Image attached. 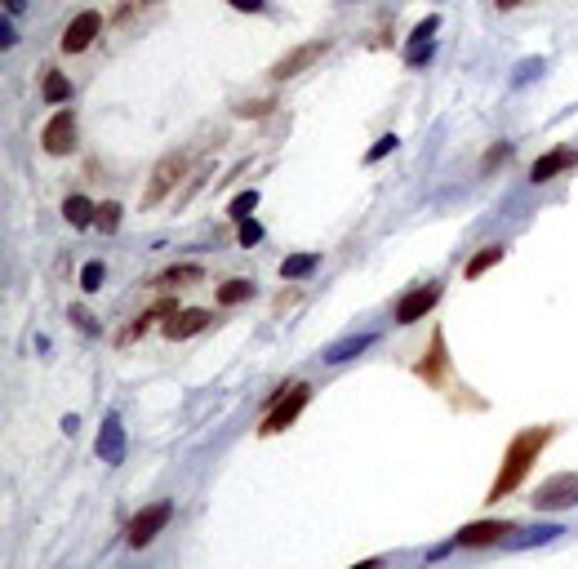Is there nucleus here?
Wrapping results in <instances>:
<instances>
[{"label": "nucleus", "instance_id": "obj_25", "mask_svg": "<svg viewBox=\"0 0 578 569\" xmlns=\"http://www.w3.org/2000/svg\"><path fill=\"white\" fill-rule=\"evenodd\" d=\"M254 209H258V191H240V196L231 200V218H240V222H245Z\"/></svg>", "mask_w": 578, "mask_h": 569}, {"label": "nucleus", "instance_id": "obj_3", "mask_svg": "<svg viewBox=\"0 0 578 569\" xmlns=\"http://www.w3.org/2000/svg\"><path fill=\"white\" fill-rule=\"evenodd\" d=\"M187 165H191V156L187 152H174V156H165L156 169H152V178H147V191H143V209H156L174 187H178V178L187 174Z\"/></svg>", "mask_w": 578, "mask_h": 569}, {"label": "nucleus", "instance_id": "obj_29", "mask_svg": "<svg viewBox=\"0 0 578 569\" xmlns=\"http://www.w3.org/2000/svg\"><path fill=\"white\" fill-rule=\"evenodd\" d=\"M432 32H436V19H423V23L414 27V36H410V45H423V41H432Z\"/></svg>", "mask_w": 578, "mask_h": 569}, {"label": "nucleus", "instance_id": "obj_1", "mask_svg": "<svg viewBox=\"0 0 578 569\" xmlns=\"http://www.w3.org/2000/svg\"><path fill=\"white\" fill-rule=\"evenodd\" d=\"M551 436H556V427H525V432L512 436V445H507V454H503V463H498V476H494V485H489V503H503L507 494H516V485L529 476L534 458L551 445Z\"/></svg>", "mask_w": 578, "mask_h": 569}, {"label": "nucleus", "instance_id": "obj_20", "mask_svg": "<svg viewBox=\"0 0 578 569\" xmlns=\"http://www.w3.org/2000/svg\"><path fill=\"white\" fill-rule=\"evenodd\" d=\"M245 299H254V284H249V280H223V284H218V303H223V308L245 303Z\"/></svg>", "mask_w": 578, "mask_h": 569}, {"label": "nucleus", "instance_id": "obj_22", "mask_svg": "<svg viewBox=\"0 0 578 569\" xmlns=\"http://www.w3.org/2000/svg\"><path fill=\"white\" fill-rule=\"evenodd\" d=\"M121 214H125V209H121L116 200H107V205H98V222H94V227H103V231H116V227H121Z\"/></svg>", "mask_w": 578, "mask_h": 569}, {"label": "nucleus", "instance_id": "obj_16", "mask_svg": "<svg viewBox=\"0 0 578 569\" xmlns=\"http://www.w3.org/2000/svg\"><path fill=\"white\" fill-rule=\"evenodd\" d=\"M445 365H449V361H445V334H436L432 347H427V361L418 365V374H423L427 383H445Z\"/></svg>", "mask_w": 578, "mask_h": 569}, {"label": "nucleus", "instance_id": "obj_2", "mask_svg": "<svg viewBox=\"0 0 578 569\" xmlns=\"http://www.w3.org/2000/svg\"><path fill=\"white\" fill-rule=\"evenodd\" d=\"M308 401H312V387L308 383H289L276 401H271V409L262 414V423H258V432L262 436H276V432H285L289 423H294L303 409H308Z\"/></svg>", "mask_w": 578, "mask_h": 569}, {"label": "nucleus", "instance_id": "obj_10", "mask_svg": "<svg viewBox=\"0 0 578 569\" xmlns=\"http://www.w3.org/2000/svg\"><path fill=\"white\" fill-rule=\"evenodd\" d=\"M436 303H441V284H418L414 294H405V299L396 303V321H401V325H414V321H423Z\"/></svg>", "mask_w": 578, "mask_h": 569}, {"label": "nucleus", "instance_id": "obj_19", "mask_svg": "<svg viewBox=\"0 0 578 569\" xmlns=\"http://www.w3.org/2000/svg\"><path fill=\"white\" fill-rule=\"evenodd\" d=\"M316 262H321L316 253H294V258H285V262H280V276H285V280L312 276V271H316Z\"/></svg>", "mask_w": 578, "mask_h": 569}, {"label": "nucleus", "instance_id": "obj_35", "mask_svg": "<svg viewBox=\"0 0 578 569\" xmlns=\"http://www.w3.org/2000/svg\"><path fill=\"white\" fill-rule=\"evenodd\" d=\"M494 5H498V10H516V5H520V0H494Z\"/></svg>", "mask_w": 578, "mask_h": 569}, {"label": "nucleus", "instance_id": "obj_30", "mask_svg": "<svg viewBox=\"0 0 578 569\" xmlns=\"http://www.w3.org/2000/svg\"><path fill=\"white\" fill-rule=\"evenodd\" d=\"M143 5H152V0H121V10H116V19L125 23V19H129V14H138Z\"/></svg>", "mask_w": 578, "mask_h": 569}, {"label": "nucleus", "instance_id": "obj_6", "mask_svg": "<svg viewBox=\"0 0 578 569\" xmlns=\"http://www.w3.org/2000/svg\"><path fill=\"white\" fill-rule=\"evenodd\" d=\"M41 143H45V152H50V156H72V152H76V143H81V125H76V112H59V116H54V121L45 125Z\"/></svg>", "mask_w": 578, "mask_h": 569}, {"label": "nucleus", "instance_id": "obj_8", "mask_svg": "<svg viewBox=\"0 0 578 569\" xmlns=\"http://www.w3.org/2000/svg\"><path fill=\"white\" fill-rule=\"evenodd\" d=\"M507 534H516L512 520H472V525H463L454 534V542L458 547H489V542H503Z\"/></svg>", "mask_w": 578, "mask_h": 569}, {"label": "nucleus", "instance_id": "obj_32", "mask_svg": "<svg viewBox=\"0 0 578 569\" xmlns=\"http://www.w3.org/2000/svg\"><path fill=\"white\" fill-rule=\"evenodd\" d=\"M231 5H236L240 14H258V10H262V0H231Z\"/></svg>", "mask_w": 578, "mask_h": 569}, {"label": "nucleus", "instance_id": "obj_18", "mask_svg": "<svg viewBox=\"0 0 578 569\" xmlns=\"http://www.w3.org/2000/svg\"><path fill=\"white\" fill-rule=\"evenodd\" d=\"M503 262V245H489V249H480V253H472L467 258V267H463V276L467 280H476V276H485L489 267H498Z\"/></svg>", "mask_w": 578, "mask_h": 569}, {"label": "nucleus", "instance_id": "obj_11", "mask_svg": "<svg viewBox=\"0 0 578 569\" xmlns=\"http://www.w3.org/2000/svg\"><path fill=\"white\" fill-rule=\"evenodd\" d=\"M94 454L103 458V463H125V427H121V418L116 414H107L103 418V432H98V445H94Z\"/></svg>", "mask_w": 578, "mask_h": 569}, {"label": "nucleus", "instance_id": "obj_24", "mask_svg": "<svg viewBox=\"0 0 578 569\" xmlns=\"http://www.w3.org/2000/svg\"><path fill=\"white\" fill-rule=\"evenodd\" d=\"M396 143H401L396 134H383V138H379V143H374V147L365 152V165H374V160H383V156H392V152H396Z\"/></svg>", "mask_w": 578, "mask_h": 569}, {"label": "nucleus", "instance_id": "obj_7", "mask_svg": "<svg viewBox=\"0 0 578 569\" xmlns=\"http://www.w3.org/2000/svg\"><path fill=\"white\" fill-rule=\"evenodd\" d=\"M98 32H103V14L85 10V14H76V19L67 23V32H63V50H67V54H85V50L98 41Z\"/></svg>", "mask_w": 578, "mask_h": 569}, {"label": "nucleus", "instance_id": "obj_13", "mask_svg": "<svg viewBox=\"0 0 578 569\" xmlns=\"http://www.w3.org/2000/svg\"><path fill=\"white\" fill-rule=\"evenodd\" d=\"M569 165H578V152H547V156H538L534 160V169H529V183H551L556 174H565Z\"/></svg>", "mask_w": 578, "mask_h": 569}, {"label": "nucleus", "instance_id": "obj_12", "mask_svg": "<svg viewBox=\"0 0 578 569\" xmlns=\"http://www.w3.org/2000/svg\"><path fill=\"white\" fill-rule=\"evenodd\" d=\"M209 321H214L209 312H200V308H183V312H174V316H169L160 330H165V339H174V343H178V339H191V334H200Z\"/></svg>", "mask_w": 578, "mask_h": 569}, {"label": "nucleus", "instance_id": "obj_27", "mask_svg": "<svg viewBox=\"0 0 578 569\" xmlns=\"http://www.w3.org/2000/svg\"><path fill=\"white\" fill-rule=\"evenodd\" d=\"M81 284H85V290L94 294V290H98V284H103V262H90V267L81 271Z\"/></svg>", "mask_w": 578, "mask_h": 569}, {"label": "nucleus", "instance_id": "obj_21", "mask_svg": "<svg viewBox=\"0 0 578 569\" xmlns=\"http://www.w3.org/2000/svg\"><path fill=\"white\" fill-rule=\"evenodd\" d=\"M41 90H45V98H50V103H67V98H72V85H67V76H63V72H50Z\"/></svg>", "mask_w": 578, "mask_h": 569}, {"label": "nucleus", "instance_id": "obj_4", "mask_svg": "<svg viewBox=\"0 0 578 569\" xmlns=\"http://www.w3.org/2000/svg\"><path fill=\"white\" fill-rule=\"evenodd\" d=\"M534 507L538 511H565V507H578V472H560L551 480H543L534 489Z\"/></svg>", "mask_w": 578, "mask_h": 569}, {"label": "nucleus", "instance_id": "obj_36", "mask_svg": "<svg viewBox=\"0 0 578 569\" xmlns=\"http://www.w3.org/2000/svg\"><path fill=\"white\" fill-rule=\"evenodd\" d=\"M5 5H10V10H23V0H5Z\"/></svg>", "mask_w": 578, "mask_h": 569}, {"label": "nucleus", "instance_id": "obj_5", "mask_svg": "<svg viewBox=\"0 0 578 569\" xmlns=\"http://www.w3.org/2000/svg\"><path fill=\"white\" fill-rule=\"evenodd\" d=\"M169 516H174V503H147L143 511H134V520H129V547H147L165 525H169Z\"/></svg>", "mask_w": 578, "mask_h": 569}, {"label": "nucleus", "instance_id": "obj_28", "mask_svg": "<svg viewBox=\"0 0 578 569\" xmlns=\"http://www.w3.org/2000/svg\"><path fill=\"white\" fill-rule=\"evenodd\" d=\"M258 240H262V222L245 218V222H240V245H258Z\"/></svg>", "mask_w": 578, "mask_h": 569}, {"label": "nucleus", "instance_id": "obj_9", "mask_svg": "<svg viewBox=\"0 0 578 569\" xmlns=\"http://www.w3.org/2000/svg\"><path fill=\"white\" fill-rule=\"evenodd\" d=\"M325 54V41H308V45H294L285 58H276V67H271V81H289V76H299V72H308L316 58Z\"/></svg>", "mask_w": 578, "mask_h": 569}, {"label": "nucleus", "instance_id": "obj_23", "mask_svg": "<svg viewBox=\"0 0 578 569\" xmlns=\"http://www.w3.org/2000/svg\"><path fill=\"white\" fill-rule=\"evenodd\" d=\"M271 107H276L271 98H254V103H240V107H236V116H240V121H258V116H267Z\"/></svg>", "mask_w": 578, "mask_h": 569}, {"label": "nucleus", "instance_id": "obj_17", "mask_svg": "<svg viewBox=\"0 0 578 569\" xmlns=\"http://www.w3.org/2000/svg\"><path fill=\"white\" fill-rule=\"evenodd\" d=\"M63 214H67V222L81 227V231H85L90 222H98V205H90L85 196H67V200H63Z\"/></svg>", "mask_w": 578, "mask_h": 569}, {"label": "nucleus", "instance_id": "obj_15", "mask_svg": "<svg viewBox=\"0 0 578 569\" xmlns=\"http://www.w3.org/2000/svg\"><path fill=\"white\" fill-rule=\"evenodd\" d=\"M374 343H379L374 334H356V339H343V343H334V347L325 352V361H330V365H343V361H356V356H361V352H370Z\"/></svg>", "mask_w": 578, "mask_h": 569}, {"label": "nucleus", "instance_id": "obj_34", "mask_svg": "<svg viewBox=\"0 0 578 569\" xmlns=\"http://www.w3.org/2000/svg\"><path fill=\"white\" fill-rule=\"evenodd\" d=\"M352 569H383V560H361V565H352Z\"/></svg>", "mask_w": 578, "mask_h": 569}, {"label": "nucleus", "instance_id": "obj_31", "mask_svg": "<svg viewBox=\"0 0 578 569\" xmlns=\"http://www.w3.org/2000/svg\"><path fill=\"white\" fill-rule=\"evenodd\" d=\"M67 316H72V321H76V325H81V330H90V334H94V330H98V325H94V316H90V312H85V308H72V312H67Z\"/></svg>", "mask_w": 578, "mask_h": 569}, {"label": "nucleus", "instance_id": "obj_33", "mask_svg": "<svg viewBox=\"0 0 578 569\" xmlns=\"http://www.w3.org/2000/svg\"><path fill=\"white\" fill-rule=\"evenodd\" d=\"M503 156H507V147H503V143H498V147H494V152H489V156H485V169H494V165H498V160H503Z\"/></svg>", "mask_w": 578, "mask_h": 569}, {"label": "nucleus", "instance_id": "obj_26", "mask_svg": "<svg viewBox=\"0 0 578 569\" xmlns=\"http://www.w3.org/2000/svg\"><path fill=\"white\" fill-rule=\"evenodd\" d=\"M556 534H565L560 525H543V529H529L525 538H516V547H534V542H547V538H556Z\"/></svg>", "mask_w": 578, "mask_h": 569}, {"label": "nucleus", "instance_id": "obj_14", "mask_svg": "<svg viewBox=\"0 0 578 569\" xmlns=\"http://www.w3.org/2000/svg\"><path fill=\"white\" fill-rule=\"evenodd\" d=\"M205 280V267L200 262H174V267H165L160 271V290H187V284H200Z\"/></svg>", "mask_w": 578, "mask_h": 569}]
</instances>
